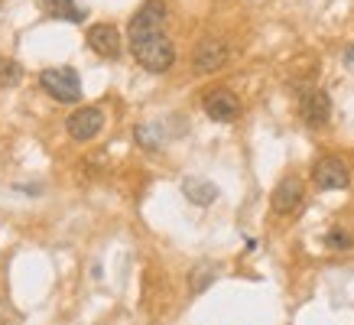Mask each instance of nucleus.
Instances as JSON below:
<instances>
[{
  "label": "nucleus",
  "instance_id": "6e6552de",
  "mask_svg": "<svg viewBox=\"0 0 354 325\" xmlns=\"http://www.w3.org/2000/svg\"><path fill=\"white\" fill-rule=\"evenodd\" d=\"M166 17H169V10H166V3L162 0H147L143 7H140L133 17H130V36H147V32H162V26H166Z\"/></svg>",
  "mask_w": 354,
  "mask_h": 325
},
{
  "label": "nucleus",
  "instance_id": "9b49d317",
  "mask_svg": "<svg viewBox=\"0 0 354 325\" xmlns=\"http://www.w3.org/2000/svg\"><path fill=\"white\" fill-rule=\"evenodd\" d=\"M183 192H185V198H189L192 205L208 208L218 198V185L208 183V179H202V176H185V179H183Z\"/></svg>",
  "mask_w": 354,
  "mask_h": 325
},
{
  "label": "nucleus",
  "instance_id": "0eeeda50",
  "mask_svg": "<svg viewBox=\"0 0 354 325\" xmlns=\"http://www.w3.org/2000/svg\"><path fill=\"white\" fill-rule=\"evenodd\" d=\"M227 43L225 39H202V43L195 46L192 53V68L198 72V75H212V72H218V68H225L227 62Z\"/></svg>",
  "mask_w": 354,
  "mask_h": 325
},
{
  "label": "nucleus",
  "instance_id": "2eb2a0df",
  "mask_svg": "<svg viewBox=\"0 0 354 325\" xmlns=\"http://www.w3.org/2000/svg\"><path fill=\"white\" fill-rule=\"evenodd\" d=\"M325 248H332V250H348V248H354V238H351V234H344L342 228H332V231L325 234Z\"/></svg>",
  "mask_w": 354,
  "mask_h": 325
},
{
  "label": "nucleus",
  "instance_id": "1a4fd4ad",
  "mask_svg": "<svg viewBox=\"0 0 354 325\" xmlns=\"http://www.w3.org/2000/svg\"><path fill=\"white\" fill-rule=\"evenodd\" d=\"M88 46H91V53H97L101 59H120L124 53V43H120V32L118 26H111V23H95V26H88Z\"/></svg>",
  "mask_w": 354,
  "mask_h": 325
},
{
  "label": "nucleus",
  "instance_id": "f03ea898",
  "mask_svg": "<svg viewBox=\"0 0 354 325\" xmlns=\"http://www.w3.org/2000/svg\"><path fill=\"white\" fill-rule=\"evenodd\" d=\"M39 88L49 98H55L59 104H78L82 101V78L72 65H55L39 72Z\"/></svg>",
  "mask_w": 354,
  "mask_h": 325
},
{
  "label": "nucleus",
  "instance_id": "4468645a",
  "mask_svg": "<svg viewBox=\"0 0 354 325\" xmlns=\"http://www.w3.org/2000/svg\"><path fill=\"white\" fill-rule=\"evenodd\" d=\"M23 82V65L17 59H3L0 55V88H17Z\"/></svg>",
  "mask_w": 354,
  "mask_h": 325
},
{
  "label": "nucleus",
  "instance_id": "7ed1b4c3",
  "mask_svg": "<svg viewBox=\"0 0 354 325\" xmlns=\"http://www.w3.org/2000/svg\"><path fill=\"white\" fill-rule=\"evenodd\" d=\"M65 130H68V137L75 143H91L104 130V111L95 108V104H85V108L72 111L68 120H65Z\"/></svg>",
  "mask_w": 354,
  "mask_h": 325
},
{
  "label": "nucleus",
  "instance_id": "20e7f679",
  "mask_svg": "<svg viewBox=\"0 0 354 325\" xmlns=\"http://www.w3.org/2000/svg\"><path fill=\"white\" fill-rule=\"evenodd\" d=\"M312 183L319 185L322 192H338V189L351 185V169L338 156H322V160L312 166Z\"/></svg>",
  "mask_w": 354,
  "mask_h": 325
},
{
  "label": "nucleus",
  "instance_id": "423d86ee",
  "mask_svg": "<svg viewBox=\"0 0 354 325\" xmlns=\"http://www.w3.org/2000/svg\"><path fill=\"white\" fill-rule=\"evenodd\" d=\"M202 108H205V114L212 120H218V124H231V120L241 114V101H237V95L231 88H212V91H205Z\"/></svg>",
  "mask_w": 354,
  "mask_h": 325
},
{
  "label": "nucleus",
  "instance_id": "f257e3e1",
  "mask_svg": "<svg viewBox=\"0 0 354 325\" xmlns=\"http://www.w3.org/2000/svg\"><path fill=\"white\" fill-rule=\"evenodd\" d=\"M130 53L147 72L162 75L176 62V46L166 32H147V36H130Z\"/></svg>",
  "mask_w": 354,
  "mask_h": 325
},
{
  "label": "nucleus",
  "instance_id": "ddd939ff",
  "mask_svg": "<svg viewBox=\"0 0 354 325\" xmlns=\"http://www.w3.org/2000/svg\"><path fill=\"white\" fill-rule=\"evenodd\" d=\"M215 277H218V273H215V267H212V263H198V267L189 273V290L198 296V292H205L212 283H215Z\"/></svg>",
  "mask_w": 354,
  "mask_h": 325
},
{
  "label": "nucleus",
  "instance_id": "f8f14e48",
  "mask_svg": "<svg viewBox=\"0 0 354 325\" xmlns=\"http://www.w3.org/2000/svg\"><path fill=\"white\" fill-rule=\"evenodd\" d=\"M46 13L53 20H68V23H82L85 20V10H78L75 0H43Z\"/></svg>",
  "mask_w": 354,
  "mask_h": 325
},
{
  "label": "nucleus",
  "instance_id": "39448f33",
  "mask_svg": "<svg viewBox=\"0 0 354 325\" xmlns=\"http://www.w3.org/2000/svg\"><path fill=\"white\" fill-rule=\"evenodd\" d=\"M302 198H306V189H302V179L296 176H286V179H279L273 195H270V208H273V215L286 218V215H296L302 205Z\"/></svg>",
  "mask_w": 354,
  "mask_h": 325
},
{
  "label": "nucleus",
  "instance_id": "9d476101",
  "mask_svg": "<svg viewBox=\"0 0 354 325\" xmlns=\"http://www.w3.org/2000/svg\"><path fill=\"white\" fill-rule=\"evenodd\" d=\"M299 114L309 127H325L332 120V98H328V91H322V88L309 91L299 101Z\"/></svg>",
  "mask_w": 354,
  "mask_h": 325
}]
</instances>
